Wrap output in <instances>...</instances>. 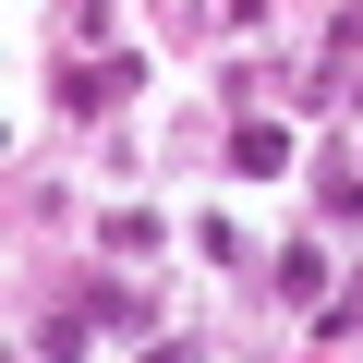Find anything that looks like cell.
Here are the masks:
<instances>
[{
  "label": "cell",
  "instance_id": "7a4b0ae2",
  "mask_svg": "<svg viewBox=\"0 0 363 363\" xmlns=\"http://www.w3.org/2000/svg\"><path fill=\"white\" fill-rule=\"evenodd\" d=\"M230 157H242V182H267V169H279V157H291V133H267V121H255V133H242V145H230Z\"/></svg>",
  "mask_w": 363,
  "mask_h": 363
},
{
  "label": "cell",
  "instance_id": "6da1fadb",
  "mask_svg": "<svg viewBox=\"0 0 363 363\" xmlns=\"http://www.w3.org/2000/svg\"><path fill=\"white\" fill-rule=\"evenodd\" d=\"M279 291H291V303H315V291H327V255H315V242H291V255H279Z\"/></svg>",
  "mask_w": 363,
  "mask_h": 363
}]
</instances>
